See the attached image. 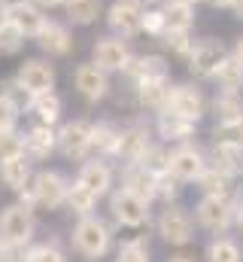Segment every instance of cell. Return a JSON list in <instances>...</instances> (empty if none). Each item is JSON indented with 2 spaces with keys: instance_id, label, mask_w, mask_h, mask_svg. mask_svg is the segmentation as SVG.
<instances>
[{
  "instance_id": "obj_2",
  "label": "cell",
  "mask_w": 243,
  "mask_h": 262,
  "mask_svg": "<svg viewBox=\"0 0 243 262\" xmlns=\"http://www.w3.org/2000/svg\"><path fill=\"white\" fill-rule=\"evenodd\" d=\"M31 235H34L31 207L12 204L0 213V244H28Z\"/></svg>"
},
{
  "instance_id": "obj_24",
  "label": "cell",
  "mask_w": 243,
  "mask_h": 262,
  "mask_svg": "<svg viewBox=\"0 0 243 262\" xmlns=\"http://www.w3.org/2000/svg\"><path fill=\"white\" fill-rule=\"evenodd\" d=\"M146 128H128L119 134V140H116V152H119L121 159H128V162H137L140 156H143V149L149 146L146 143Z\"/></svg>"
},
{
  "instance_id": "obj_34",
  "label": "cell",
  "mask_w": 243,
  "mask_h": 262,
  "mask_svg": "<svg viewBox=\"0 0 243 262\" xmlns=\"http://www.w3.org/2000/svg\"><path fill=\"white\" fill-rule=\"evenodd\" d=\"M21 46H25V34L6 18V21L0 25V52H3V55H15Z\"/></svg>"
},
{
  "instance_id": "obj_17",
  "label": "cell",
  "mask_w": 243,
  "mask_h": 262,
  "mask_svg": "<svg viewBox=\"0 0 243 262\" xmlns=\"http://www.w3.org/2000/svg\"><path fill=\"white\" fill-rule=\"evenodd\" d=\"M94 64L101 70H119V67L128 64V49L121 40H101L94 43Z\"/></svg>"
},
{
  "instance_id": "obj_36",
  "label": "cell",
  "mask_w": 243,
  "mask_h": 262,
  "mask_svg": "<svg viewBox=\"0 0 243 262\" xmlns=\"http://www.w3.org/2000/svg\"><path fill=\"white\" fill-rule=\"evenodd\" d=\"M0 95H3V98H9V101L18 107V110L31 107V98H34V95H31V92H28V89H25L18 79H9V82H3V85H0Z\"/></svg>"
},
{
  "instance_id": "obj_22",
  "label": "cell",
  "mask_w": 243,
  "mask_h": 262,
  "mask_svg": "<svg viewBox=\"0 0 243 262\" xmlns=\"http://www.w3.org/2000/svg\"><path fill=\"white\" fill-rule=\"evenodd\" d=\"M79 183L88 186L94 195H104V192L110 189V183H113V174H110V168H107L104 162H88V165H82V171H79Z\"/></svg>"
},
{
  "instance_id": "obj_47",
  "label": "cell",
  "mask_w": 243,
  "mask_h": 262,
  "mask_svg": "<svg viewBox=\"0 0 243 262\" xmlns=\"http://www.w3.org/2000/svg\"><path fill=\"white\" fill-rule=\"evenodd\" d=\"M37 6H46V9H52V6H58V3H64V0H34Z\"/></svg>"
},
{
  "instance_id": "obj_52",
  "label": "cell",
  "mask_w": 243,
  "mask_h": 262,
  "mask_svg": "<svg viewBox=\"0 0 243 262\" xmlns=\"http://www.w3.org/2000/svg\"><path fill=\"white\" fill-rule=\"evenodd\" d=\"M237 223H240V229H243V204H240V210H237Z\"/></svg>"
},
{
  "instance_id": "obj_53",
  "label": "cell",
  "mask_w": 243,
  "mask_h": 262,
  "mask_svg": "<svg viewBox=\"0 0 243 262\" xmlns=\"http://www.w3.org/2000/svg\"><path fill=\"white\" fill-rule=\"evenodd\" d=\"M134 3H155V0H134Z\"/></svg>"
},
{
  "instance_id": "obj_46",
  "label": "cell",
  "mask_w": 243,
  "mask_h": 262,
  "mask_svg": "<svg viewBox=\"0 0 243 262\" xmlns=\"http://www.w3.org/2000/svg\"><path fill=\"white\" fill-rule=\"evenodd\" d=\"M6 18H9V3H6V0H0V25H3Z\"/></svg>"
},
{
  "instance_id": "obj_18",
  "label": "cell",
  "mask_w": 243,
  "mask_h": 262,
  "mask_svg": "<svg viewBox=\"0 0 243 262\" xmlns=\"http://www.w3.org/2000/svg\"><path fill=\"white\" fill-rule=\"evenodd\" d=\"M213 168L219 171V174H237L243 168V146H234V143H225V140H219L216 146H213Z\"/></svg>"
},
{
  "instance_id": "obj_55",
  "label": "cell",
  "mask_w": 243,
  "mask_h": 262,
  "mask_svg": "<svg viewBox=\"0 0 243 262\" xmlns=\"http://www.w3.org/2000/svg\"><path fill=\"white\" fill-rule=\"evenodd\" d=\"M0 262H6V259H0Z\"/></svg>"
},
{
  "instance_id": "obj_15",
  "label": "cell",
  "mask_w": 243,
  "mask_h": 262,
  "mask_svg": "<svg viewBox=\"0 0 243 262\" xmlns=\"http://www.w3.org/2000/svg\"><path fill=\"white\" fill-rule=\"evenodd\" d=\"M125 189L134 192L137 198H143V201H149V198L155 195V174L146 171L140 162H131L125 168Z\"/></svg>"
},
{
  "instance_id": "obj_33",
  "label": "cell",
  "mask_w": 243,
  "mask_h": 262,
  "mask_svg": "<svg viewBox=\"0 0 243 262\" xmlns=\"http://www.w3.org/2000/svg\"><path fill=\"white\" fill-rule=\"evenodd\" d=\"M15 156H25V137L15 128H3L0 131V162L15 159Z\"/></svg>"
},
{
  "instance_id": "obj_27",
  "label": "cell",
  "mask_w": 243,
  "mask_h": 262,
  "mask_svg": "<svg viewBox=\"0 0 243 262\" xmlns=\"http://www.w3.org/2000/svg\"><path fill=\"white\" fill-rule=\"evenodd\" d=\"M191 18H195L191 15V3H185V0H174L164 9V28L167 31H188Z\"/></svg>"
},
{
  "instance_id": "obj_1",
  "label": "cell",
  "mask_w": 243,
  "mask_h": 262,
  "mask_svg": "<svg viewBox=\"0 0 243 262\" xmlns=\"http://www.w3.org/2000/svg\"><path fill=\"white\" fill-rule=\"evenodd\" d=\"M73 244H76V250H79L82 256L98 259V256H104L107 247H110V229H107L101 220H94V216H82L79 226L73 229Z\"/></svg>"
},
{
  "instance_id": "obj_11",
  "label": "cell",
  "mask_w": 243,
  "mask_h": 262,
  "mask_svg": "<svg viewBox=\"0 0 243 262\" xmlns=\"http://www.w3.org/2000/svg\"><path fill=\"white\" fill-rule=\"evenodd\" d=\"M73 82H76V89H79L88 101H101V98L107 95V89H110L107 73L98 64H79L76 73H73Z\"/></svg>"
},
{
  "instance_id": "obj_30",
  "label": "cell",
  "mask_w": 243,
  "mask_h": 262,
  "mask_svg": "<svg viewBox=\"0 0 243 262\" xmlns=\"http://www.w3.org/2000/svg\"><path fill=\"white\" fill-rule=\"evenodd\" d=\"M213 76L222 82V89H225V92H240V89H243V67L237 64L234 58H225Z\"/></svg>"
},
{
  "instance_id": "obj_41",
  "label": "cell",
  "mask_w": 243,
  "mask_h": 262,
  "mask_svg": "<svg viewBox=\"0 0 243 262\" xmlns=\"http://www.w3.org/2000/svg\"><path fill=\"white\" fill-rule=\"evenodd\" d=\"M180 180L171 174V171H161V174H155V195H164V198H171V195H177V186Z\"/></svg>"
},
{
  "instance_id": "obj_50",
  "label": "cell",
  "mask_w": 243,
  "mask_h": 262,
  "mask_svg": "<svg viewBox=\"0 0 243 262\" xmlns=\"http://www.w3.org/2000/svg\"><path fill=\"white\" fill-rule=\"evenodd\" d=\"M210 3H213V6H231L234 0H210Z\"/></svg>"
},
{
  "instance_id": "obj_4",
  "label": "cell",
  "mask_w": 243,
  "mask_h": 262,
  "mask_svg": "<svg viewBox=\"0 0 243 262\" xmlns=\"http://www.w3.org/2000/svg\"><path fill=\"white\" fill-rule=\"evenodd\" d=\"M231 216H234V207L228 204L225 195H207L201 204H198V220H201V226H207L210 232L228 229Z\"/></svg>"
},
{
  "instance_id": "obj_21",
  "label": "cell",
  "mask_w": 243,
  "mask_h": 262,
  "mask_svg": "<svg viewBox=\"0 0 243 262\" xmlns=\"http://www.w3.org/2000/svg\"><path fill=\"white\" fill-rule=\"evenodd\" d=\"M0 180L9 189H21L31 180V162H28V156H15V159L0 162Z\"/></svg>"
},
{
  "instance_id": "obj_7",
  "label": "cell",
  "mask_w": 243,
  "mask_h": 262,
  "mask_svg": "<svg viewBox=\"0 0 243 262\" xmlns=\"http://www.w3.org/2000/svg\"><path fill=\"white\" fill-rule=\"evenodd\" d=\"M113 213H116V220L121 226H131V229H137V226H143L149 220L146 201L137 198L134 192H128V189H121V192L113 195Z\"/></svg>"
},
{
  "instance_id": "obj_13",
  "label": "cell",
  "mask_w": 243,
  "mask_h": 262,
  "mask_svg": "<svg viewBox=\"0 0 243 262\" xmlns=\"http://www.w3.org/2000/svg\"><path fill=\"white\" fill-rule=\"evenodd\" d=\"M167 107L177 110V113L185 116V119H191V122H198V119L204 116V98H201V92L191 89V85H180V89H174Z\"/></svg>"
},
{
  "instance_id": "obj_19",
  "label": "cell",
  "mask_w": 243,
  "mask_h": 262,
  "mask_svg": "<svg viewBox=\"0 0 243 262\" xmlns=\"http://www.w3.org/2000/svg\"><path fill=\"white\" fill-rule=\"evenodd\" d=\"M37 43H40V49L43 52H49V55H67L70 52V46H73V40H70V34L61 28V25H43V31L37 34Z\"/></svg>"
},
{
  "instance_id": "obj_26",
  "label": "cell",
  "mask_w": 243,
  "mask_h": 262,
  "mask_svg": "<svg viewBox=\"0 0 243 262\" xmlns=\"http://www.w3.org/2000/svg\"><path fill=\"white\" fill-rule=\"evenodd\" d=\"M67 204H70V210H76L79 216H88V213L94 210V204H98V195H94L88 186H82V183L76 180L73 186H67Z\"/></svg>"
},
{
  "instance_id": "obj_9",
  "label": "cell",
  "mask_w": 243,
  "mask_h": 262,
  "mask_svg": "<svg viewBox=\"0 0 243 262\" xmlns=\"http://www.w3.org/2000/svg\"><path fill=\"white\" fill-rule=\"evenodd\" d=\"M167 171H171L177 180H201V174L207 171V165H204V159H201L198 149H191V146H180L177 152H171V159H167Z\"/></svg>"
},
{
  "instance_id": "obj_48",
  "label": "cell",
  "mask_w": 243,
  "mask_h": 262,
  "mask_svg": "<svg viewBox=\"0 0 243 262\" xmlns=\"http://www.w3.org/2000/svg\"><path fill=\"white\" fill-rule=\"evenodd\" d=\"M234 61H237V64L243 67V40L237 43V49H234Z\"/></svg>"
},
{
  "instance_id": "obj_23",
  "label": "cell",
  "mask_w": 243,
  "mask_h": 262,
  "mask_svg": "<svg viewBox=\"0 0 243 262\" xmlns=\"http://www.w3.org/2000/svg\"><path fill=\"white\" fill-rule=\"evenodd\" d=\"M167 101H171L167 76H155V79L140 82V104L143 107H167Z\"/></svg>"
},
{
  "instance_id": "obj_6",
  "label": "cell",
  "mask_w": 243,
  "mask_h": 262,
  "mask_svg": "<svg viewBox=\"0 0 243 262\" xmlns=\"http://www.w3.org/2000/svg\"><path fill=\"white\" fill-rule=\"evenodd\" d=\"M34 192H37V204L43 207H61L67 201V183L58 171H40L34 177Z\"/></svg>"
},
{
  "instance_id": "obj_38",
  "label": "cell",
  "mask_w": 243,
  "mask_h": 262,
  "mask_svg": "<svg viewBox=\"0 0 243 262\" xmlns=\"http://www.w3.org/2000/svg\"><path fill=\"white\" fill-rule=\"evenodd\" d=\"M116 262H149L146 241H128V244H121L119 259H116Z\"/></svg>"
},
{
  "instance_id": "obj_49",
  "label": "cell",
  "mask_w": 243,
  "mask_h": 262,
  "mask_svg": "<svg viewBox=\"0 0 243 262\" xmlns=\"http://www.w3.org/2000/svg\"><path fill=\"white\" fill-rule=\"evenodd\" d=\"M231 6H234V12H237V15H240V18H243V0H234Z\"/></svg>"
},
{
  "instance_id": "obj_35",
  "label": "cell",
  "mask_w": 243,
  "mask_h": 262,
  "mask_svg": "<svg viewBox=\"0 0 243 262\" xmlns=\"http://www.w3.org/2000/svg\"><path fill=\"white\" fill-rule=\"evenodd\" d=\"M116 140L119 131H113L110 125H91V146L98 152H116Z\"/></svg>"
},
{
  "instance_id": "obj_16",
  "label": "cell",
  "mask_w": 243,
  "mask_h": 262,
  "mask_svg": "<svg viewBox=\"0 0 243 262\" xmlns=\"http://www.w3.org/2000/svg\"><path fill=\"white\" fill-rule=\"evenodd\" d=\"M55 143H58V137H55V131L52 125H34V128L28 131V137H25V156L28 159H46L52 149H55Z\"/></svg>"
},
{
  "instance_id": "obj_25",
  "label": "cell",
  "mask_w": 243,
  "mask_h": 262,
  "mask_svg": "<svg viewBox=\"0 0 243 262\" xmlns=\"http://www.w3.org/2000/svg\"><path fill=\"white\" fill-rule=\"evenodd\" d=\"M31 110L37 113V119H40L43 125H52V122H58V116H61V98L55 92L34 95V98H31Z\"/></svg>"
},
{
  "instance_id": "obj_44",
  "label": "cell",
  "mask_w": 243,
  "mask_h": 262,
  "mask_svg": "<svg viewBox=\"0 0 243 262\" xmlns=\"http://www.w3.org/2000/svg\"><path fill=\"white\" fill-rule=\"evenodd\" d=\"M143 28L152 31V34H158V31L164 28V12H149V15H143Z\"/></svg>"
},
{
  "instance_id": "obj_5",
  "label": "cell",
  "mask_w": 243,
  "mask_h": 262,
  "mask_svg": "<svg viewBox=\"0 0 243 262\" xmlns=\"http://www.w3.org/2000/svg\"><path fill=\"white\" fill-rule=\"evenodd\" d=\"M158 232H161V238L167 244L182 247V244L191 241V220H188V213L182 207H167L161 213V220H158Z\"/></svg>"
},
{
  "instance_id": "obj_39",
  "label": "cell",
  "mask_w": 243,
  "mask_h": 262,
  "mask_svg": "<svg viewBox=\"0 0 243 262\" xmlns=\"http://www.w3.org/2000/svg\"><path fill=\"white\" fill-rule=\"evenodd\" d=\"M201 186L207 189V195H225V186L228 183H225V174H219L213 168V171H204L201 174Z\"/></svg>"
},
{
  "instance_id": "obj_14",
  "label": "cell",
  "mask_w": 243,
  "mask_h": 262,
  "mask_svg": "<svg viewBox=\"0 0 243 262\" xmlns=\"http://www.w3.org/2000/svg\"><path fill=\"white\" fill-rule=\"evenodd\" d=\"M222 61H225V52H222L219 43H210L207 40V43H201V46L191 49V70L201 73V76H213Z\"/></svg>"
},
{
  "instance_id": "obj_3",
  "label": "cell",
  "mask_w": 243,
  "mask_h": 262,
  "mask_svg": "<svg viewBox=\"0 0 243 262\" xmlns=\"http://www.w3.org/2000/svg\"><path fill=\"white\" fill-rule=\"evenodd\" d=\"M15 79L31 95H43V92H52L55 89V70H52V64L37 61V58H31V61H25V64L18 67V76Z\"/></svg>"
},
{
  "instance_id": "obj_8",
  "label": "cell",
  "mask_w": 243,
  "mask_h": 262,
  "mask_svg": "<svg viewBox=\"0 0 243 262\" xmlns=\"http://www.w3.org/2000/svg\"><path fill=\"white\" fill-rule=\"evenodd\" d=\"M9 21L25 34V37H37L46 25V15L40 12V6L34 0H12L9 3Z\"/></svg>"
},
{
  "instance_id": "obj_43",
  "label": "cell",
  "mask_w": 243,
  "mask_h": 262,
  "mask_svg": "<svg viewBox=\"0 0 243 262\" xmlns=\"http://www.w3.org/2000/svg\"><path fill=\"white\" fill-rule=\"evenodd\" d=\"M15 119H18V107L0 95V131L3 128H15Z\"/></svg>"
},
{
  "instance_id": "obj_29",
  "label": "cell",
  "mask_w": 243,
  "mask_h": 262,
  "mask_svg": "<svg viewBox=\"0 0 243 262\" xmlns=\"http://www.w3.org/2000/svg\"><path fill=\"white\" fill-rule=\"evenodd\" d=\"M216 113L219 122H243V101L237 92H225L222 98H216Z\"/></svg>"
},
{
  "instance_id": "obj_28",
  "label": "cell",
  "mask_w": 243,
  "mask_h": 262,
  "mask_svg": "<svg viewBox=\"0 0 243 262\" xmlns=\"http://www.w3.org/2000/svg\"><path fill=\"white\" fill-rule=\"evenodd\" d=\"M64 6H67V15L76 25H88L101 12V0H64Z\"/></svg>"
},
{
  "instance_id": "obj_37",
  "label": "cell",
  "mask_w": 243,
  "mask_h": 262,
  "mask_svg": "<svg viewBox=\"0 0 243 262\" xmlns=\"http://www.w3.org/2000/svg\"><path fill=\"white\" fill-rule=\"evenodd\" d=\"M146 171H152V174H161V171H167V156L161 152V149H155V146H146L143 149V156L137 159Z\"/></svg>"
},
{
  "instance_id": "obj_51",
  "label": "cell",
  "mask_w": 243,
  "mask_h": 262,
  "mask_svg": "<svg viewBox=\"0 0 243 262\" xmlns=\"http://www.w3.org/2000/svg\"><path fill=\"white\" fill-rule=\"evenodd\" d=\"M167 262H191L188 256H174V259H167Z\"/></svg>"
},
{
  "instance_id": "obj_40",
  "label": "cell",
  "mask_w": 243,
  "mask_h": 262,
  "mask_svg": "<svg viewBox=\"0 0 243 262\" xmlns=\"http://www.w3.org/2000/svg\"><path fill=\"white\" fill-rule=\"evenodd\" d=\"M216 137H219V140H225V143L243 146V122H219Z\"/></svg>"
},
{
  "instance_id": "obj_31",
  "label": "cell",
  "mask_w": 243,
  "mask_h": 262,
  "mask_svg": "<svg viewBox=\"0 0 243 262\" xmlns=\"http://www.w3.org/2000/svg\"><path fill=\"white\" fill-rule=\"evenodd\" d=\"M207 259L210 262H243V256H240V247L234 241L219 238V241H213L207 247Z\"/></svg>"
},
{
  "instance_id": "obj_20",
  "label": "cell",
  "mask_w": 243,
  "mask_h": 262,
  "mask_svg": "<svg viewBox=\"0 0 243 262\" xmlns=\"http://www.w3.org/2000/svg\"><path fill=\"white\" fill-rule=\"evenodd\" d=\"M158 131H161V137H167V140H185V137L195 131V122L185 119V116H180L177 110L164 107V113L158 116Z\"/></svg>"
},
{
  "instance_id": "obj_45",
  "label": "cell",
  "mask_w": 243,
  "mask_h": 262,
  "mask_svg": "<svg viewBox=\"0 0 243 262\" xmlns=\"http://www.w3.org/2000/svg\"><path fill=\"white\" fill-rule=\"evenodd\" d=\"M167 46H174L177 52H188V43H185V31H167Z\"/></svg>"
},
{
  "instance_id": "obj_10",
  "label": "cell",
  "mask_w": 243,
  "mask_h": 262,
  "mask_svg": "<svg viewBox=\"0 0 243 262\" xmlns=\"http://www.w3.org/2000/svg\"><path fill=\"white\" fill-rule=\"evenodd\" d=\"M58 146L67 159H82L91 149V125L88 122H70L58 134Z\"/></svg>"
},
{
  "instance_id": "obj_32",
  "label": "cell",
  "mask_w": 243,
  "mask_h": 262,
  "mask_svg": "<svg viewBox=\"0 0 243 262\" xmlns=\"http://www.w3.org/2000/svg\"><path fill=\"white\" fill-rule=\"evenodd\" d=\"M125 67H128V73H131V76H137L140 82H143V79L164 76V61H161V58H155V55H149V58H140V61H134V64H125Z\"/></svg>"
},
{
  "instance_id": "obj_42",
  "label": "cell",
  "mask_w": 243,
  "mask_h": 262,
  "mask_svg": "<svg viewBox=\"0 0 243 262\" xmlns=\"http://www.w3.org/2000/svg\"><path fill=\"white\" fill-rule=\"evenodd\" d=\"M28 262H67V259H64V253H61L58 247L43 244V247H34V250H31Z\"/></svg>"
},
{
  "instance_id": "obj_54",
  "label": "cell",
  "mask_w": 243,
  "mask_h": 262,
  "mask_svg": "<svg viewBox=\"0 0 243 262\" xmlns=\"http://www.w3.org/2000/svg\"><path fill=\"white\" fill-rule=\"evenodd\" d=\"M185 3H191V0H185Z\"/></svg>"
},
{
  "instance_id": "obj_12",
  "label": "cell",
  "mask_w": 243,
  "mask_h": 262,
  "mask_svg": "<svg viewBox=\"0 0 243 262\" xmlns=\"http://www.w3.org/2000/svg\"><path fill=\"white\" fill-rule=\"evenodd\" d=\"M110 25H113L119 34L131 37V34H137V31L143 28V9H140L134 0H116L113 9H110Z\"/></svg>"
}]
</instances>
